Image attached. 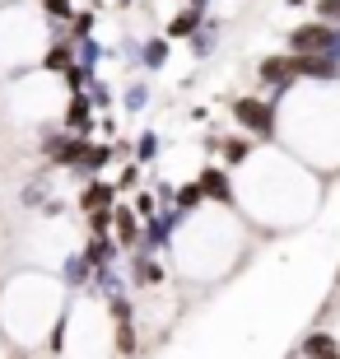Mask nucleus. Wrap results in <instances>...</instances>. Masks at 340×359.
<instances>
[{
  "label": "nucleus",
  "instance_id": "obj_1",
  "mask_svg": "<svg viewBox=\"0 0 340 359\" xmlns=\"http://www.w3.org/2000/svg\"><path fill=\"white\" fill-rule=\"evenodd\" d=\"M229 112H233V121L243 126V135H252V140H271V135L280 131V107H275V98H252V93H243V98L229 103Z\"/></svg>",
  "mask_w": 340,
  "mask_h": 359
},
{
  "label": "nucleus",
  "instance_id": "obj_2",
  "mask_svg": "<svg viewBox=\"0 0 340 359\" xmlns=\"http://www.w3.org/2000/svg\"><path fill=\"white\" fill-rule=\"evenodd\" d=\"M42 154H47L56 168H79L84 154H89V135H75V131H66V126H47Z\"/></svg>",
  "mask_w": 340,
  "mask_h": 359
},
{
  "label": "nucleus",
  "instance_id": "obj_3",
  "mask_svg": "<svg viewBox=\"0 0 340 359\" xmlns=\"http://www.w3.org/2000/svg\"><path fill=\"white\" fill-rule=\"evenodd\" d=\"M257 80H261L266 89L275 93V103H280V98H285V93L299 84V75H294V56H289V52L261 56V66H257Z\"/></svg>",
  "mask_w": 340,
  "mask_h": 359
},
{
  "label": "nucleus",
  "instance_id": "obj_4",
  "mask_svg": "<svg viewBox=\"0 0 340 359\" xmlns=\"http://www.w3.org/2000/svg\"><path fill=\"white\" fill-rule=\"evenodd\" d=\"M196 182H200V191H205V201H210V205H224V210H229V205L238 201L229 168H215V163H205V168L196 173Z\"/></svg>",
  "mask_w": 340,
  "mask_h": 359
},
{
  "label": "nucleus",
  "instance_id": "obj_5",
  "mask_svg": "<svg viewBox=\"0 0 340 359\" xmlns=\"http://www.w3.org/2000/svg\"><path fill=\"white\" fill-rule=\"evenodd\" d=\"M294 75L313 84H340V56H294Z\"/></svg>",
  "mask_w": 340,
  "mask_h": 359
},
{
  "label": "nucleus",
  "instance_id": "obj_6",
  "mask_svg": "<svg viewBox=\"0 0 340 359\" xmlns=\"http://www.w3.org/2000/svg\"><path fill=\"white\" fill-rule=\"evenodd\" d=\"M93 112H98V107H93L89 93H70V98H66V112H61V126H66V131H75V135H89L93 131Z\"/></svg>",
  "mask_w": 340,
  "mask_h": 359
},
{
  "label": "nucleus",
  "instance_id": "obj_7",
  "mask_svg": "<svg viewBox=\"0 0 340 359\" xmlns=\"http://www.w3.org/2000/svg\"><path fill=\"white\" fill-rule=\"evenodd\" d=\"M200 28H205V14L191 10V5H182V10H177L168 24H163V38H168V42H191Z\"/></svg>",
  "mask_w": 340,
  "mask_h": 359
},
{
  "label": "nucleus",
  "instance_id": "obj_8",
  "mask_svg": "<svg viewBox=\"0 0 340 359\" xmlns=\"http://www.w3.org/2000/svg\"><path fill=\"white\" fill-rule=\"evenodd\" d=\"M107 205H117V182L89 177V182L79 187V210H84V215H93V210H107Z\"/></svg>",
  "mask_w": 340,
  "mask_h": 359
},
{
  "label": "nucleus",
  "instance_id": "obj_9",
  "mask_svg": "<svg viewBox=\"0 0 340 359\" xmlns=\"http://www.w3.org/2000/svg\"><path fill=\"white\" fill-rule=\"evenodd\" d=\"M121 252H126V248L117 243V233H103V238H93V233H89V243H84V262H89L93 271H98V266H117Z\"/></svg>",
  "mask_w": 340,
  "mask_h": 359
},
{
  "label": "nucleus",
  "instance_id": "obj_10",
  "mask_svg": "<svg viewBox=\"0 0 340 359\" xmlns=\"http://www.w3.org/2000/svg\"><path fill=\"white\" fill-rule=\"evenodd\" d=\"M112 233H117V243L126 248V252H135L144 238V219L135 215V205H117V224H112Z\"/></svg>",
  "mask_w": 340,
  "mask_h": 359
},
{
  "label": "nucleus",
  "instance_id": "obj_11",
  "mask_svg": "<svg viewBox=\"0 0 340 359\" xmlns=\"http://www.w3.org/2000/svg\"><path fill=\"white\" fill-rule=\"evenodd\" d=\"M140 70H163L168 66V38L163 33H149V38L140 42V61H135Z\"/></svg>",
  "mask_w": 340,
  "mask_h": 359
},
{
  "label": "nucleus",
  "instance_id": "obj_12",
  "mask_svg": "<svg viewBox=\"0 0 340 359\" xmlns=\"http://www.w3.org/2000/svg\"><path fill=\"white\" fill-rule=\"evenodd\" d=\"M299 350H303V359H340V341L331 332H308Z\"/></svg>",
  "mask_w": 340,
  "mask_h": 359
},
{
  "label": "nucleus",
  "instance_id": "obj_13",
  "mask_svg": "<svg viewBox=\"0 0 340 359\" xmlns=\"http://www.w3.org/2000/svg\"><path fill=\"white\" fill-rule=\"evenodd\" d=\"M131 280L135 285H158V280H163V266L154 262V252H144V248L131 252Z\"/></svg>",
  "mask_w": 340,
  "mask_h": 359
},
{
  "label": "nucleus",
  "instance_id": "obj_14",
  "mask_svg": "<svg viewBox=\"0 0 340 359\" xmlns=\"http://www.w3.org/2000/svg\"><path fill=\"white\" fill-rule=\"evenodd\" d=\"M252 135H219V154H224V163L229 168H238V163H247L252 159Z\"/></svg>",
  "mask_w": 340,
  "mask_h": 359
},
{
  "label": "nucleus",
  "instance_id": "obj_15",
  "mask_svg": "<svg viewBox=\"0 0 340 359\" xmlns=\"http://www.w3.org/2000/svg\"><path fill=\"white\" fill-rule=\"evenodd\" d=\"M112 159H117V145H98V140H89V154H84V163H79V173H84V177H98Z\"/></svg>",
  "mask_w": 340,
  "mask_h": 359
},
{
  "label": "nucleus",
  "instance_id": "obj_16",
  "mask_svg": "<svg viewBox=\"0 0 340 359\" xmlns=\"http://www.w3.org/2000/svg\"><path fill=\"white\" fill-rule=\"evenodd\" d=\"M61 280H66L70 290H84V280H93V266L84 262V252H70L66 266H61Z\"/></svg>",
  "mask_w": 340,
  "mask_h": 359
},
{
  "label": "nucleus",
  "instance_id": "obj_17",
  "mask_svg": "<svg viewBox=\"0 0 340 359\" xmlns=\"http://www.w3.org/2000/svg\"><path fill=\"white\" fill-rule=\"evenodd\" d=\"M200 205H205V191H200V182H182V187H177V210H182V215L200 210Z\"/></svg>",
  "mask_w": 340,
  "mask_h": 359
},
{
  "label": "nucleus",
  "instance_id": "obj_18",
  "mask_svg": "<svg viewBox=\"0 0 340 359\" xmlns=\"http://www.w3.org/2000/svg\"><path fill=\"white\" fill-rule=\"evenodd\" d=\"M121 107H126V112H144V107H149V84H126V93H121Z\"/></svg>",
  "mask_w": 340,
  "mask_h": 359
},
{
  "label": "nucleus",
  "instance_id": "obj_19",
  "mask_svg": "<svg viewBox=\"0 0 340 359\" xmlns=\"http://www.w3.org/2000/svg\"><path fill=\"white\" fill-rule=\"evenodd\" d=\"M84 219H89V233H93V238H103V233H112V224H117V205L93 210V215H84Z\"/></svg>",
  "mask_w": 340,
  "mask_h": 359
},
{
  "label": "nucleus",
  "instance_id": "obj_20",
  "mask_svg": "<svg viewBox=\"0 0 340 359\" xmlns=\"http://www.w3.org/2000/svg\"><path fill=\"white\" fill-rule=\"evenodd\" d=\"M140 168H144V163H135V159L121 168V177H117V191H121V196H135V191H140V182H144Z\"/></svg>",
  "mask_w": 340,
  "mask_h": 359
},
{
  "label": "nucleus",
  "instance_id": "obj_21",
  "mask_svg": "<svg viewBox=\"0 0 340 359\" xmlns=\"http://www.w3.org/2000/svg\"><path fill=\"white\" fill-rule=\"evenodd\" d=\"M215 47H219V24H205L196 38H191V52H196V56H210Z\"/></svg>",
  "mask_w": 340,
  "mask_h": 359
},
{
  "label": "nucleus",
  "instance_id": "obj_22",
  "mask_svg": "<svg viewBox=\"0 0 340 359\" xmlns=\"http://www.w3.org/2000/svg\"><path fill=\"white\" fill-rule=\"evenodd\" d=\"M131 159H135V163H154V159H158V135H154V131H144L140 140H135V154H131Z\"/></svg>",
  "mask_w": 340,
  "mask_h": 359
},
{
  "label": "nucleus",
  "instance_id": "obj_23",
  "mask_svg": "<svg viewBox=\"0 0 340 359\" xmlns=\"http://www.w3.org/2000/svg\"><path fill=\"white\" fill-rule=\"evenodd\" d=\"M42 10H47V19H56V24H61V19H75V0H42Z\"/></svg>",
  "mask_w": 340,
  "mask_h": 359
},
{
  "label": "nucleus",
  "instance_id": "obj_24",
  "mask_svg": "<svg viewBox=\"0 0 340 359\" xmlns=\"http://www.w3.org/2000/svg\"><path fill=\"white\" fill-rule=\"evenodd\" d=\"M131 205H135V215H140V219H154V215H158V196H154V191H135Z\"/></svg>",
  "mask_w": 340,
  "mask_h": 359
},
{
  "label": "nucleus",
  "instance_id": "obj_25",
  "mask_svg": "<svg viewBox=\"0 0 340 359\" xmlns=\"http://www.w3.org/2000/svg\"><path fill=\"white\" fill-rule=\"evenodd\" d=\"M75 52H79V66H98V61H103V47H98V42L93 38H84V42H75Z\"/></svg>",
  "mask_w": 340,
  "mask_h": 359
},
{
  "label": "nucleus",
  "instance_id": "obj_26",
  "mask_svg": "<svg viewBox=\"0 0 340 359\" xmlns=\"http://www.w3.org/2000/svg\"><path fill=\"white\" fill-rule=\"evenodd\" d=\"M84 93H89V98H93V107H98V112H103V107H112V89H107V84L98 80V75H93V80H89V89H84Z\"/></svg>",
  "mask_w": 340,
  "mask_h": 359
},
{
  "label": "nucleus",
  "instance_id": "obj_27",
  "mask_svg": "<svg viewBox=\"0 0 340 359\" xmlns=\"http://www.w3.org/2000/svg\"><path fill=\"white\" fill-rule=\"evenodd\" d=\"M317 19H327V24H340V0H313Z\"/></svg>",
  "mask_w": 340,
  "mask_h": 359
},
{
  "label": "nucleus",
  "instance_id": "obj_28",
  "mask_svg": "<svg viewBox=\"0 0 340 359\" xmlns=\"http://www.w3.org/2000/svg\"><path fill=\"white\" fill-rule=\"evenodd\" d=\"M186 5H191V10H200V14L210 10V0H186Z\"/></svg>",
  "mask_w": 340,
  "mask_h": 359
},
{
  "label": "nucleus",
  "instance_id": "obj_29",
  "mask_svg": "<svg viewBox=\"0 0 340 359\" xmlns=\"http://www.w3.org/2000/svg\"><path fill=\"white\" fill-rule=\"evenodd\" d=\"M285 5H294V10H299V5H308V0H285Z\"/></svg>",
  "mask_w": 340,
  "mask_h": 359
},
{
  "label": "nucleus",
  "instance_id": "obj_30",
  "mask_svg": "<svg viewBox=\"0 0 340 359\" xmlns=\"http://www.w3.org/2000/svg\"><path fill=\"white\" fill-rule=\"evenodd\" d=\"M121 5H135V0H121Z\"/></svg>",
  "mask_w": 340,
  "mask_h": 359
}]
</instances>
